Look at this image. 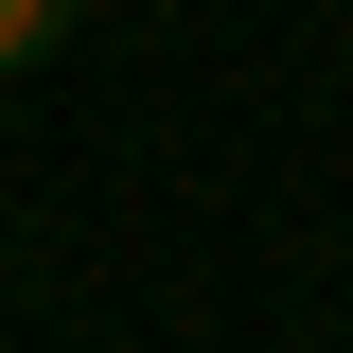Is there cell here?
Here are the masks:
<instances>
[{"mask_svg": "<svg viewBox=\"0 0 353 353\" xmlns=\"http://www.w3.org/2000/svg\"><path fill=\"white\" fill-rule=\"evenodd\" d=\"M71 18H88V0H0V71H36V53L71 36Z\"/></svg>", "mask_w": 353, "mask_h": 353, "instance_id": "cell-1", "label": "cell"}]
</instances>
